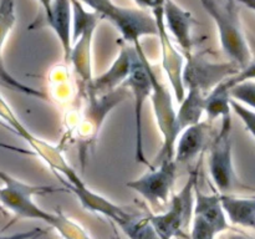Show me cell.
<instances>
[{
  "label": "cell",
  "mask_w": 255,
  "mask_h": 239,
  "mask_svg": "<svg viewBox=\"0 0 255 239\" xmlns=\"http://www.w3.org/2000/svg\"><path fill=\"white\" fill-rule=\"evenodd\" d=\"M134 55H136V47L122 45L119 56L112 62L110 69L100 76L94 77L92 81L87 85L89 97L104 96L121 87V85L127 81L131 74Z\"/></svg>",
  "instance_id": "13"
},
{
  "label": "cell",
  "mask_w": 255,
  "mask_h": 239,
  "mask_svg": "<svg viewBox=\"0 0 255 239\" xmlns=\"http://www.w3.org/2000/svg\"><path fill=\"white\" fill-rule=\"evenodd\" d=\"M232 99L241 102L244 106L249 107L255 111V81L248 80V81L239 82L234 85L231 89Z\"/></svg>",
  "instance_id": "24"
},
{
  "label": "cell",
  "mask_w": 255,
  "mask_h": 239,
  "mask_svg": "<svg viewBox=\"0 0 255 239\" xmlns=\"http://www.w3.org/2000/svg\"><path fill=\"white\" fill-rule=\"evenodd\" d=\"M241 67L234 62H212L201 55L186 56L183 69V84L186 90H198L208 95L222 82L237 76Z\"/></svg>",
  "instance_id": "9"
},
{
  "label": "cell",
  "mask_w": 255,
  "mask_h": 239,
  "mask_svg": "<svg viewBox=\"0 0 255 239\" xmlns=\"http://www.w3.org/2000/svg\"><path fill=\"white\" fill-rule=\"evenodd\" d=\"M217 229L209 223H207L204 219L199 218V217H193V223H192V231H191V239H216Z\"/></svg>",
  "instance_id": "26"
},
{
  "label": "cell",
  "mask_w": 255,
  "mask_h": 239,
  "mask_svg": "<svg viewBox=\"0 0 255 239\" xmlns=\"http://www.w3.org/2000/svg\"><path fill=\"white\" fill-rule=\"evenodd\" d=\"M163 17L167 30L173 35L184 57L192 54L191 30L193 25L192 14L182 9L173 0H163Z\"/></svg>",
  "instance_id": "15"
},
{
  "label": "cell",
  "mask_w": 255,
  "mask_h": 239,
  "mask_svg": "<svg viewBox=\"0 0 255 239\" xmlns=\"http://www.w3.org/2000/svg\"><path fill=\"white\" fill-rule=\"evenodd\" d=\"M232 111L242 120V122L244 123L246 128L248 129L252 133V136L255 138V111L251 110L249 107L244 106L241 102L236 101V100L232 99Z\"/></svg>",
  "instance_id": "25"
},
{
  "label": "cell",
  "mask_w": 255,
  "mask_h": 239,
  "mask_svg": "<svg viewBox=\"0 0 255 239\" xmlns=\"http://www.w3.org/2000/svg\"><path fill=\"white\" fill-rule=\"evenodd\" d=\"M221 199L227 218L232 223L255 229V196L234 197L222 194Z\"/></svg>",
  "instance_id": "21"
},
{
  "label": "cell",
  "mask_w": 255,
  "mask_h": 239,
  "mask_svg": "<svg viewBox=\"0 0 255 239\" xmlns=\"http://www.w3.org/2000/svg\"><path fill=\"white\" fill-rule=\"evenodd\" d=\"M0 179L4 183V187L0 188V203L14 212L16 216L45 222L54 227L65 239H91L81 227L70 221L61 212L49 213L40 208L32 199L35 194L52 193L56 192L57 188L51 186L27 184L4 171H0Z\"/></svg>",
  "instance_id": "1"
},
{
  "label": "cell",
  "mask_w": 255,
  "mask_h": 239,
  "mask_svg": "<svg viewBox=\"0 0 255 239\" xmlns=\"http://www.w3.org/2000/svg\"><path fill=\"white\" fill-rule=\"evenodd\" d=\"M208 137V126L206 122L188 127L179 134L174 151V159L177 163H186L196 158L206 146Z\"/></svg>",
  "instance_id": "19"
},
{
  "label": "cell",
  "mask_w": 255,
  "mask_h": 239,
  "mask_svg": "<svg viewBox=\"0 0 255 239\" xmlns=\"http://www.w3.org/2000/svg\"><path fill=\"white\" fill-rule=\"evenodd\" d=\"M133 46L136 47V55H134L131 74L126 84L134 99V158L136 162L147 164L149 168H153L144 154L143 126H142L143 106L152 94V80L148 72L149 62L141 44H136Z\"/></svg>",
  "instance_id": "7"
},
{
  "label": "cell",
  "mask_w": 255,
  "mask_h": 239,
  "mask_svg": "<svg viewBox=\"0 0 255 239\" xmlns=\"http://www.w3.org/2000/svg\"><path fill=\"white\" fill-rule=\"evenodd\" d=\"M153 16L157 22L158 37L161 41L162 49V67L166 72L168 81L171 84L173 96L178 102L183 101L186 97L187 90L183 84V69H184V55L178 52L176 46L172 42L168 35L163 17V0H157L153 7Z\"/></svg>",
  "instance_id": "11"
},
{
  "label": "cell",
  "mask_w": 255,
  "mask_h": 239,
  "mask_svg": "<svg viewBox=\"0 0 255 239\" xmlns=\"http://www.w3.org/2000/svg\"><path fill=\"white\" fill-rule=\"evenodd\" d=\"M66 188L69 191H71L79 198V201L81 202V204L85 208L91 212H96V213L109 217L112 221L116 222L121 228L125 224L128 223L129 219L133 217L132 212L126 211L122 207L112 203L110 199L102 197L101 194L91 191L86 184H84L81 187H74L70 186V184H66Z\"/></svg>",
  "instance_id": "16"
},
{
  "label": "cell",
  "mask_w": 255,
  "mask_h": 239,
  "mask_svg": "<svg viewBox=\"0 0 255 239\" xmlns=\"http://www.w3.org/2000/svg\"><path fill=\"white\" fill-rule=\"evenodd\" d=\"M101 15L86 11L79 0H72V50L69 61L86 85L92 81V41Z\"/></svg>",
  "instance_id": "5"
},
{
  "label": "cell",
  "mask_w": 255,
  "mask_h": 239,
  "mask_svg": "<svg viewBox=\"0 0 255 239\" xmlns=\"http://www.w3.org/2000/svg\"><path fill=\"white\" fill-rule=\"evenodd\" d=\"M177 166L176 159L164 161L139 178L127 182L126 186L153 206L167 203L177 178Z\"/></svg>",
  "instance_id": "12"
},
{
  "label": "cell",
  "mask_w": 255,
  "mask_h": 239,
  "mask_svg": "<svg viewBox=\"0 0 255 239\" xmlns=\"http://www.w3.org/2000/svg\"><path fill=\"white\" fill-rule=\"evenodd\" d=\"M227 239H252V238H249V237L244 236V234H241V233H233L231 234Z\"/></svg>",
  "instance_id": "30"
},
{
  "label": "cell",
  "mask_w": 255,
  "mask_h": 239,
  "mask_svg": "<svg viewBox=\"0 0 255 239\" xmlns=\"http://www.w3.org/2000/svg\"><path fill=\"white\" fill-rule=\"evenodd\" d=\"M194 216L204 219L218 233L228 229V218L223 209L221 196L206 194L197 187L194 191Z\"/></svg>",
  "instance_id": "17"
},
{
  "label": "cell",
  "mask_w": 255,
  "mask_h": 239,
  "mask_svg": "<svg viewBox=\"0 0 255 239\" xmlns=\"http://www.w3.org/2000/svg\"><path fill=\"white\" fill-rule=\"evenodd\" d=\"M232 96L228 82L224 81L214 87L206 96V115L209 121L232 117Z\"/></svg>",
  "instance_id": "22"
},
{
  "label": "cell",
  "mask_w": 255,
  "mask_h": 239,
  "mask_svg": "<svg viewBox=\"0 0 255 239\" xmlns=\"http://www.w3.org/2000/svg\"><path fill=\"white\" fill-rule=\"evenodd\" d=\"M203 114H206V95L198 90H188L177 110V129L179 134L188 127L201 123Z\"/></svg>",
  "instance_id": "20"
},
{
  "label": "cell",
  "mask_w": 255,
  "mask_h": 239,
  "mask_svg": "<svg viewBox=\"0 0 255 239\" xmlns=\"http://www.w3.org/2000/svg\"><path fill=\"white\" fill-rule=\"evenodd\" d=\"M137 5L142 7V9H153L154 5H156L157 0H134Z\"/></svg>",
  "instance_id": "28"
},
{
  "label": "cell",
  "mask_w": 255,
  "mask_h": 239,
  "mask_svg": "<svg viewBox=\"0 0 255 239\" xmlns=\"http://www.w3.org/2000/svg\"><path fill=\"white\" fill-rule=\"evenodd\" d=\"M198 181L197 169L189 176L188 181L172 198L169 209L162 214L149 216L152 226L161 239H173L181 237L183 229L194 217V191Z\"/></svg>",
  "instance_id": "8"
},
{
  "label": "cell",
  "mask_w": 255,
  "mask_h": 239,
  "mask_svg": "<svg viewBox=\"0 0 255 239\" xmlns=\"http://www.w3.org/2000/svg\"><path fill=\"white\" fill-rule=\"evenodd\" d=\"M121 229L129 239H161L154 227L152 226L149 216L144 217L134 214L128 223L125 224Z\"/></svg>",
  "instance_id": "23"
},
{
  "label": "cell",
  "mask_w": 255,
  "mask_h": 239,
  "mask_svg": "<svg viewBox=\"0 0 255 239\" xmlns=\"http://www.w3.org/2000/svg\"><path fill=\"white\" fill-rule=\"evenodd\" d=\"M15 21H16L15 0H0V86L7 87L12 91L27 95V96L46 99V95L44 92L20 82L5 67L4 59H2V47L6 41V37L9 36L10 31L14 27Z\"/></svg>",
  "instance_id": "14"
},
{
  "label": "cell",
  "mask_w": 255,
  "mask_h": 239,
  "mask_svg": "<svg viewBox=\"0 0 255 239\" xmlns=\"http://www.w3.org/2000/svg\"><path fill=\"white\" fill-rule=\"evenodd\" d=\"M92 11L107 17L121 32L127 44L136 45L142 36L158 35L157 22L153 15L144 9L122 7L112 0H82Z\"/></svg>",
  "instance_id": "3"
},
{
  "label": "cell",
  "mask_w": 255,
  "mask_h": 239,
  "mask_svg": "<svg viewBox=\"0 0 255 239\" xmlns=\"http://www.w3.org/2000/svg\"><path fill=\"white\" fill-rule=\"evenodd\" d=\"M0 209H1V207H0Z\"/></svg>",
  "instance_id": "32"
},
{
  "label": "cell",
  "mask_w": 255,
  "mask_h": 239,
  "mask_svg": "<svg viewBox=\"0 0 255 239\" xmlns=\"http://www.w3.org/2000/svg\"><path fill=\"white\" fill-rule=\"evenodd\" d=\"M209 173L214 186L221 192H228L236 184L232 153V117L222 120L219 133L214 137L209 149Z\"/></svg>",
  "instance_id": "10"
},
{
  "label": "cell",
  "mask_w": 255,
  "mask_h": 239,
  "mask_svg": "<svg viewBox=\"0 0 255 239\" xmlns=\"http://www.w3.org/2000/svg\"><path fill=\"white\" fill-rule=\"evenodd\" d=\"M248 80H255V64L251 65L249 67H247L246 70H242L237 76L232 77V79L227 80L228 82L229 87H233L234 85L239 84V82H243V81H248Z\"/></svg>",
  "instance_id": "27"
},
{
  "label": "cell",
  "mask_w": 255,
  "mask_h": 239,
  "mask_svg": "<svg viewBox=\"0 0 255 239\" xmlns=\"http://www.w3.org/2000/svg\"><path fill=\"white\" fill-rule=\"evenodd\" d=\"M237 2H241V4L246 5L247 7H249V9L254 10L255 11V0H236Z\"/></svg>",
  "instance_id": "29"
},
{
  "label": "cell",
  "mask_w": 255,
  "mask_h": 239,
  "mask_svg": "<svg viewBox=\"0 0 255 239\" xmlns=\"http://www.w3.org/2000/svg\"><path fill=\"white\" fill-rule=\"evenodd\" d=\"M0 120L6 124L10 131H12L15 134H17L22 139H25L29 143V146L31 147L32 151L35 152V154L39 156L52 171L57 172V173H61L66 178L65 183L74 187H81L84 184H86L82 181L81 177L76 173V171L70 166L69 162L66 161V158L64 157L62 152L60 151L59 147L52 146V144L44 141V139L39 138L35 134H32L20 122L16 115L12 112L11 107L2 99L1 95H0Z\"/></svg>",
  "instance_id": "4"
},
{
  "label": "cell",
  "mask_w": 255,
  "mask_h": 239,
  "mask_svg": "<svg viewBox=\"0 0 255 239\" xmlns=\"http://www.w3.org/2000/svg\"><path fill=\"white\" fill-rule=\"evenodd\" d=\"M148 72L152 80V94L149 99L153 107L157 126L163 138L161 151L154 159L153 167H156L162 162L174 159V151L179 132L177 129V110L174 107L172 94L161 81H158V77L151 65H148Z\"/></svg>",
  "instance_id": "6"
},
{
  "label": "cell",
  "mask_w": 255,
  "mask_h": 239,
  "mask_svg": "<svg viewBox=\"0 0 255 239\" xmlns=\"http://www.w3.org/2000/svg\"><path fill=\"white\" fill-rule=\"evenodd\" d=\"M219 31L223 51L232 62L246 70L252 65V52L247 44L236 0H201Z\"/></svg>",
  "instance_id": "2"
},
{
  "label": "cell",
  "mask_w": 255,
  "mask_h": 239,
  "mask_svg": "<svg viewBox=\"0 0 255 239\" xmlns=\"http://www.w3.org/2000/svg\"><path fill=\"white\" fill-rule=\"evenodd\" d=\"M72 0H54L52 17L49 22L56 34L64 51L65 61L69 62L72 50Z\"/></svg>",
  "instance_id": "18"
},
{
  "label": "cell",
  "mask_w": 255,
  "mask_h": 239,
  "mask_svg": "<svg viewBox=\"0 0 255 239\" xmlns=\"http://www.w3.org/2000/svg\"><path fill=\"white\" fill-rule=\"evenodd\" d=\"M0 124H1V126H2V127H6V128H7V126H6V124H5V123H4V122H2V121H1V120H0Z\"/></svg>",
  "instance_id": "31"
}]
</instances>
